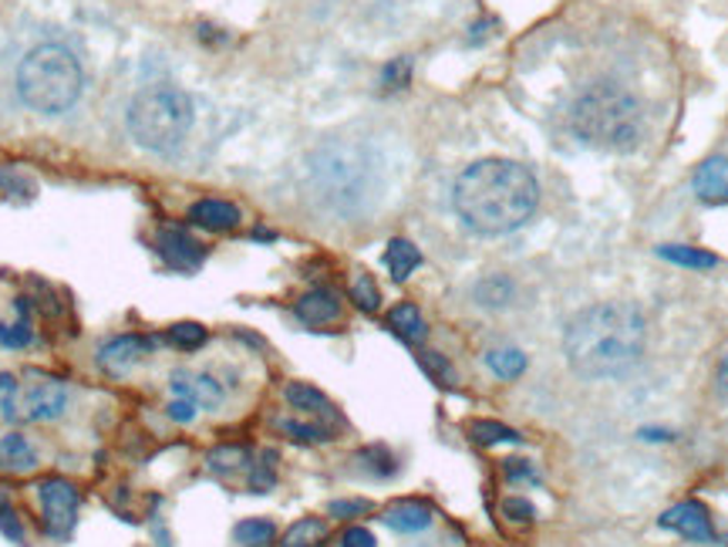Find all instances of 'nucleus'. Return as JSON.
<instances>
[{
    "instance_id": "obj_28",
    "label": "nucleus",
    "mask_w": 728,
    "mask_h": 547,
    "mask_svg": "<svg viewBox=\"0 0 728 547\" xmlns=\"http://www.w3.org/2000/svg\"><path fill=\"white\" fill-rule=\"evenodd\" d=\"M354 460L361 463V470H368L372 477H392L399 470V463H395L388 447H364Z\"/></svg>"
},
{
    "instance_id": "obj_33",
    "label": "nucleus",
    "mask_w": 728,
    "mask_h": 547,
    "mask_svg": "<svg viewBox=\"0 0 728 547\" xmlns=\"http://www.w3.org/2000/svg\"><path fill=\"white\" fill-rule=\"evenodd\" d=\"M281 429L297 443H327L331 432L324 426H311V422H297V419H281Z\"/></svg>"
},
{
    "instance_id": "obj_39",
    "label": "nucleus",
    "mask_w": 728,
    "mask_h": 547,
    "mask_svg": "<svg viewBox=\"0 0 728 547\" xmlns=\"http://www.w3.org/2000/svg\"><path fill=\"white\" fill-rule=\"evenodd\" d=\"M375 544L378 540H375V534L368 527H347L341 534V547H375Z\"/></svg>"
},
{
    "instance_id": "obj_11",
    "label": "nucleus",
    "mask_w": 728,
    "mask_h": 547,
    "mask_svg": "<svg viewBox=\"0 0 728 547\" xmlns=\"http://www.w3.org/2000/svg\"><path fill=\"white\" fill-rule=\"evenodd\" d=\"M661 527L678 530L681 537L701 540V544H715V540H718V534H715V527H711V517H708V510H705L698 500H685V504L665 510V514H661Z\"/></svg>"
},
{
    "instance_id": "obj_21",
    "label": "nucleus",
    "mask_w": 728,
    "mask_h": 547,
    "mask_svg": "<svg viewBox=\"0 0 728 547\" xmlns=\"http://www.w3.org/2000/svg\"><path fill=\"white\" fill-rule=\"evenodd\" d=\"M14 307H18V321L14 324H0V345H4V349H28L31 339H35L31 318H28V301L18 297Z\"/></svg>"
},
{
    "instance_id": "obj_29",
    "label": "nucleus",
    "mask_w": 728,
    "mask_h": 547,
    "mask_svg": "<svg viewBox=\"0 0 728 547\" xmlns=\"http://www.w3.org/2000/svg\"><path fill=\"white\" fill-rule=\"evenodd\" d=\"M658 257H665V261H671V264H681V267H695V271L715 267V257H711V254L695 251V247H681V244H665V247H658Z\"/></svg>"
},
{
    "instance_id": "obj_8",
    "label": "nucleus",
    "mask_w": 728,
    "mask_h": 547,
    "mask_svg": "<svg viewBox=\"0 0 728 547\" xmlns=\"http://www.w3.org/2000/svg\"><path fill=\"white\" fill-rule=\"evenodd\" d=\"M68 406V389L58 382V379H45V375H35L24 389H21V399H18V412L21 419L28 422H48V419H58Z\"/></svg>"
},
{
    "instance_id": "obj_32",
    "label": "nucleus",
    "mask_w": 728,
    "mask_h": 547,
    "mask_svg": "<svg viewBox=\"0 0 728 547\" xmlns=\"http://www.w3.org/2000/svg\"><path fill=\"white\" fill-rule=\"evenodd\" d=\"M18 399H21V385L11 372H0V419L14 422L21 412H18Z\"/></svg>"
},
{
    "instance_id": "obj_10",
    "label": "nucleus",
    "mask_w": 728,
    "mask_h": 547,
    "mask_svg": "<svg viewBox=\"0 0 728 547\" xmlns=\"http://www.w3.org/2000/svg\"><path fill=\"white\" fill-rule=\"evenodd\" d=\"M153 339H142V335H115L108 339L101 349H98V365L108 372V375H126L132 372L149 352H153Z\"/></svg>"
},
{
    "instance_id": "obj_15",
    "label": "nucleus",
    "mask_w": 728,
    "mask_h": 547,
    "mask_svg": "<svg viewBox=\"0 0 728 547\" xmlns=\"http://www.w3.org/2000/svg\"><path fill=\"white\" fill-rule=\"evenodd\" d=\"M38 467V453L28 443V436L8 432L0 436V473H31Z\"/></svg>"
},
{
    "instance_id": "obj_42",
    "label": "nucleus",
    "mask_w": 728,
    "mask_h": 547,
    "mask_svg": "<svg viewBox=\"0 0 728 547\" xmlns=\"http://www.w3.org/2000/svg\"><path fill=\"white\" fill-rule=\"evenodd\" d=\"M0 186H4V189H8L11 196H14V193L21 196V189H24V193L31 196V189H35V186H31V183H28V179H24L21 173H0Z\"/></svg>"
},
{
    "instance_id": "obj_36",
    "label": "nucleus",
    "mask_w": 728,
    "mask_h": 547,
    "mask_svg": "<svg viewBox=\"0 0 728 547\" xmlns=\"http://www.w3.org/2000/svg\"><path fill=\"white\" fill-rule=\"evenodd\" d=\"M500 510H503V517L513 520V524H533V517H537V507H533L530 500H523V497H506Z\"/></svg>"
},
{
    "instance_id": "obj_37",
    "label": "nucleus",
    "mask_w": 728,
    "mask_h": 547,
    "mask_svg": "<svg viewBox=\"0 0 728 547\" xmlns=\"http://www.w3.org/2000/svg\"><path fill=\"white\" fill-rule=\"evenodd\" d=\"M409 78H412V61H409V58H395V61L385 65V71H382L385 88H405Z\"/></svg>"
},
{
    "instance_id": "obj_23",
    "label": "nucleus",
    "mask_w": 728,
    "mask_h": 547,
    "mask_svg": "<svg viewBox=\"0 0 728 547\" xmlns=\"http://www.w3.org/2000/svg\"><path fill=\"white\" fill-rule=\"evenodd\" d=\"M475 301L482 307H503L513 301V281L503 277V274H493V277H482L475 284Z\"/></svg>"
},
{
    "instance_id": "obj_3",
    "label": "nucleus",
    "mask_w": 728,
    "mask_h": 547,
    "mask_svg": "<svg viewBox=\"0 0 728 547\" xmlns=\"http://www.w3.org/2000/svg\"><path fill=\"white\" fill-rule=\"evenodd\" d=\"M570 129L593 149L634 153L645 139V116L624 88L593 85L570 105Z\"/></svg>"
},
{
    "instance_id": "obj_19",
    "label": "nucleus",
    "mask_w": 728,
    "mask_h": 547,
    "mask_svg": "<svg viewBox=\"0 0 728 547\" xmlns=\"http://www.w3.org/2000/svg\"><path fill=\"white\" fill-rule=\"evenodd\" d=\"M388 328H392V332H395L402 342H409V345H419V342H425V335H429V324H425L422 311H419L415 304H409V301L388 311Z\"/></svg>"
},
{
    "instance_id": "obj_30",
    "label": "nucleus",
    "mask_w": 728,
    "mask_h": 547,
    "mask_svg": "<svg viewBox=\"0 0 728 547\" xmlns=\"http://www.w3.org/2000/svg\"><path fill=\"white\" fill-rule=\"evenodd\" d=\"M169 345H176V349H183V352H196V349H203L206 345V328L203 324H196V321H179V324H173L169 328Z\"/></svg>"
},
{
    "instance_id": "obj_18",
    "label": "nucleus",
    "mask_w": 728,
    "mask_h": 547,
    "mask_svg": "<svg viewBox=\"0 0 728 547\" xmlns=\"http://www.w3.org/2000/svg\"><path fill=\"white\" fill-rule=\"evenodd\" d=\"M287 402H291V409H297V412H304V416H317V419H337V412H334V402L321 392V389H314V385H307V382H291L287 385Z\"/></svg>"
},
{
    "instance_id": "obj_13",
    "label": "nucleus",
    "mask_w": 728,
    "mask_h": 547,
    "mask_svg": "<svg viewBox=\"0 0 728 547\" xmlns=\"http://www.w3.org/2000/svg\"><path fill=\"white\" fill-rule=\"evenodd\" d=\"M695 193L701 203H728V159L725 156H711L695 169L691 179Z\"/></svg>"
},
{
    "instance_id": "obj_9",
    "label": "nucleus",
    "mask_w": 728,
    "mask_h": 547,
    "mask_svg": "<svg viewBox=\"0 0 728 547\" xmlns=\"http://www.w3.org/2000/svg\"><path fill=\"white\" fill-rule=\"evenodd\" d=\"M156 251L166 261V267L183 271V274L199 271L203 261H206V247L183 227H163L159 237H156Z\"/></svg>"
},
{
    "instance_id": "obj_35",
    "label": "nucleus",
    "mask_w": 728,
    "mask_h": 547,
    "mask_svg": "<svg viewBox=\"0 0 728 547\" xmlns=\"http://www.w3.org/2000/svg\"><path fill=\"white\" fill-rule=\"evenodd\" d=\"M419 362H422V369H425L439 385H455V372H452V365H449L439 352H422Z\"/></svg>"
},
{
    "instance_id": "obj_2",
    "label": "nucleus",
    "mask_w": 728,
    "mask_h": 547,
    "mask_svg": "<svg viewBox=\"0 0 728 547\" xmlns=\"http://www.w3.org/2000/svg\"><path fill=\"white\" fill-rule=\"evenodd\" d=\"M645 339L648 324L634 304H593L570 318L563 355L583 379H618L638 365Z\"/></svg>"
},
{
    "instance_id": "obj_17",
    "label": "nucleus",
    "mask_w": 728,
    "mask_h": 547,
    "mask_svg": "<svg viewBox=\"0 0 728 547\" xmlns=\"http://www.w3.org/2000/svg\"><path fill=\"white\" fill-rule=\"evenodd\" d=\"M392 530H402V534H419L432 524V507L422 504V500H399L385 510L382 517Z\"/></svg>"
},
{
    "instance_id": "obj_1",
    "label": "nucleus",
    "mask_w": 728,
    "mask_h": 547,
    "mask_svg": "<svg viewBox=\"0 0 728 547\" xmlns=\"http://www.w3.org/2000/svg\"><path fill=\"white\" fill-rule=\"evenodd\" d=\"M459 221L479 237H500L523 227L537 203V176L513 159H479L472 163L452 189Z\"/></svg>"
},
{
    "instance_id": "obj_34",
    "label": "nucleus",
    "mask_w": 728,
    "mask_h": 547,
    "mask_svg": "<svg viewBox=\"0 0 728 547\" xmlns=\"http://www.w3.org/2000/svg\"><path fill=\"white\" fill-rule=\"evenodd\" d=\"M274 483H277V453H264L260 463H254V470H250V490L267 494Z\"/></svg>"
},
{
    "instance_id": "obj_16",
    "label": "nucleus",
    "mask_w": 728,
    "mask_h": 547,
    "mask_svg": "<svg viewBox=\"0 0 728 547\" xmlns=\"http://www.w3.org/2000/svg\"><path fill=\"white\" fill-rule=\"evenodd\" d=\"M294 311H297V318H301L304 324L324 328V324H331V321L341 318V301H337L334 291H311V294H304V297L297 301Z\"/></svg>"
},
{
    "instance_id": "obj_25",
    "label": "nucleus",
    "mask_w": 728,
    "mask_h": 547,
    "mask_svg": "<svg viewBox=\"0 0 728 547\" xmlns=\"http://www.w3.org/2000/svg\"><path fill=\"white\" fill-rule=\"evenodd\" d=\"M206 467H209L213 473L243 470V467H250V450H247V447H216V450H209Z\"/></svg>"
},
{
    "instance_id": "obj_40",
    "label": "nucleus",
    "mask_w": 728,
    "mask_h": 547,
    "mask_svg": "<svg viewBox=\"0 0 728 547\" xmlns=\"http://www.w3.org/2000/svg\"><path fill=\"white\" fill-rule=\"evenodd\" d=\"M372 504L368 500H334L331 504V514L334 517H357V514H368Z\"/></svg>"
},
{
    "instance_id": "obj_31",
    "label": "nucleus",
    "mask_w": 728,
    "mask_h": 547,
    "mask_svg": "<svg viewBox=\"0 0 728 547\" xmlns=\"http://www.w3.org/2000/svg\"><path fill=\"white\" fill-rule=\"evenodd\" d=\"M351 301H354L361 311H368V314H375V311L382 307V291H378V284L372 281V274H357V277L351 281Z\"/></svg>"
},
{
    "instance_id": "obj_7",
    "label": "nucleus",
    "mask_w": 728,
    "mask_h": 547,
    "mask_svg": "<svg viewBox=\"0 0 728 547\" xmlns=\"http://www.w3.org/2000/svg\"><path fill=\"white\" fill-rule=\"evenodd\" d=\"M38 500H41L48 534L65 540L75 530V520H78V490H75V483H68L61 477L41 480L38 483Z\"/></svg>"
},
{
    "instance_id": "obj_27",
    "label": "nucleus",
    "mask_w": 728,
    "mask_h": 547,
    "mask_svg": "<svg viewBox=\"0 0 728 547\" xmlns=\"http://www.w3.org/2000/svg\"><path fill=\"white\" fill-rule=\"evenodd\" d=\"M485 365L500 379H517L527 369V355L520 349H493V352H485Z\"/></svg>"
},
{
    "instance_id": "obj_44",
    "label": "nucleus",
    "mask_w": 728,
    "mask_h": 547,
    "mask_svg": "<svg viewBox=\"0 0 728 547\" xmlns=\"http://www.w3.org/2000/svg\"><path fill=\"white\" fill-rule=\"evenodd\" d=\"M718 375H721V382H728V355H725V362H721V369H718Z\"/></svg>"
},
{
    "instance_id": "obj_22",
    "label": "nucleus",
    "mask_w": 728,
    "mask_h": 547,
    "mask_svg": "<svg viewBox=\"0 0 728 547\" xmlns=\"http://www.w3.org/2000/svg\"><path fill=\"white\" fill-rule=\"evenodd\" d=\"M327 540V524L317 520V517H304L297 520L287 534H284V544L281 547H321Z\"/></svg>"
},
{
    "instance_id": "obj_43",
    "label": "nucleus",
    "mask_w": 728,
    "mask_h": 547,
    "mask_svg": "<svg viewBox=\"0 0 728 547\" xmlns=\"http://www.w3.org/2000/svg\"><path fill=\"white\" fill-rule=\"evenodd\" d=\"M503 470H506V477H510V480H537L527 460H506V467H503Z\"/></svg>"
},
{
    "instance_id": "obj_4",
    "label": "nucleus",
    "mask_w": 728,
    "mask_h": 547,
    "mask_svg": "<svg viewBox=\"0 0 728 547\" xmlns=\"http://www.w3.org/2000/svg\"><path fill=\"white\" fill-rule=\"evenodd\" d=\"M85 75L65 45H38L18 68L21 101L41 116H65L81 98Z\"/></svg>"
},
{
    "instance_id": "obj_26",
    "label": "nucleus",
    "mask_w": 728,
    "mask_h": 547,
    "mask_svg": "<svg viewBox=\"0 0 728 547\" xmlns=\"http://www.w3.org/2000/svg\"><path fill=\"white\" fill-rule=\"evenodd\" d=\"M274 534H277V527H274L270 520H260V517L239 520L236 530H233L236 544H243V547H267V544L274 540Z\"/></svg>"
},
{
    "instance_id": "obj_5",
    "label": "nucleus",
    "mask_w": 728,
    "mask_h": 547,
    "mask_svg": "<svg viewBox=\"0 0 728 547\" xmlns=\"http://www.w3.org/2000/svg\"><path fill=\"white\" fill-rule=\"evenodd\" d=\"M193 98L173 85H153L129 105V133L149 153H176L193 133Z\"/></svg>"
},
{
    "instance_id": "obj_38",
    "label": "nucleus",
    "mask_w": 728,
    "mask_h": 547,
    "mask_svg": "<svg viewBox=\"0 0 728 547\" xmlns=\"http://www.w3.org/2000/svg\"><path fill=\"white\" fill-rule=\"evenodd\" d=\"M0 530H4V537H8V540H14V544H24V527H21L18 514H14V507H11V504H4V500H0Z\"/></svg>"
},
{
    "instance_id": "obj_41",
    "label": "nucleus",
    "mask_w": 728,
    "mask_h": 547,
    "mask_svg": "<svg viewBox=\"0 0 728 547\" xmlns=\"http://www.w3.org/2000/svg\"><path fill=\"white\" fill-rule=\"evenodd\" d=\"M196 402H189V399H173L169 402V419L173 422H193L196 419Z\"/></svg>"
},
{
    "instance_id": "obj_24",
    "label": "nucleus",
    "mask_w": 728,
    "mask_h": 547,
    "mask_svg": "<svg viewBox=\"0 0 728 547\" xmlns=\"http://www.w3.org/2000/svg\"><path fill=\"white\" fill-rule=\"evenodd\" d=\"M469 436L479 443V447H496V443H520L523 436L503 422H490V419H479L469 426Z\"/></svg>"
},
{
    "instance_id": "obj_6",
    "label": "nucleus",
    "mask_w": 728,
    "mask_h": 547,
    "mask_svg": "<svg viewBox=\"0 0 728 547\" xmlns=\"http://www.w3.org/2000/svg\"><path fill=\"white\" fill-rule=\"evenodd\" d=\"M314 189L341 213L361 209L375 189V163L357 146H324L314 156Z\"/></svg>"
},
{
    "instance_id": "obj_14",
    "label": "nucleus",
    "mask_w": 728,
    "mask_h": 547,
    "mask_svg": "<svg viewBox=\"0 0 728 547\" xmlns=\"http://www.w3.org/2000/svg\"><path fill=\"white\" fill-rule=\"evenodd\" d=\"M189 221L203 231H233L239 224V206L229 199H199L189 206Z\"/></svg>"
},
{
    "instance_id": "obj_20",
    "label": "nucleus",
    "mask_w": 728,
    "mask_h": 547,
    "mask_svg": "<svg viewBox=\"0 0 728 547\" xmlns=\"http://www.w3.org/2000/svg\"><path fill=\"white\" fill-rule=\"evenodd\" d=\"M385 267H388V274L402 284V281H409L419 267H422V254H419V247L412 244V241H392L388 244V251H385Z\"/></svg>"
},
{
    "instance_id": "obj_12",
    "label": "nucleus",
    "mask_w": 728,
    "mask_h": 547,
    "mask_svg": "<svg viewBox=\"0 0 728 547\" xmlns=\"http://www.w3.org/2000/svg\"><path fill=\"white\" fill-rule=\"evenodd\" d=\"M173 395L176 399H189L196 402L199 409H216L223 402V389L216 379L209 375H193V372H173V382H169Z\"/></svg>"
}]
</instances>
